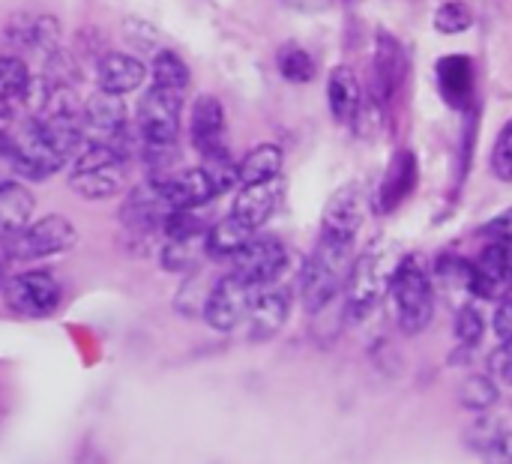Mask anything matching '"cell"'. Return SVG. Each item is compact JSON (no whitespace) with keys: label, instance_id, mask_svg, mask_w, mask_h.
I'll return each instance as SVG.
<instances>
[{"label":"cell","instance_id":"1","mask_svg":"<svg viewBox=\"0 0 512 464\" xmlns=\"http://www.w3.org/2000/svg\"><path fill=\"white\" fill-rule=\"evenodd\" d=\"M390 303L396 312V324L402 333L417 336L432 324L435 315V288L429 267L420 255H405L396 261L393 279H390Z\"/></svg>","mask_w":512,"mask_h":464},{"label":"cell","instance_id":"2","mask_svg":"<svg viewBox=\"0 0 512 464\" xmlns=\"http://www.w3.org/2000/svg\"><path fill=\"white\" fill-rule=\"evenodd\" d=\"M351 273V246L318 237L315 252L309 255L300 276V297L306 312H324L342 291Z\"/></svg>","mask_w":512,"mask_h":464},{"label":"cell","instance_id":"3","mask_svg":"<svg viewBox=\"0 0 512 464\" xmlns=\"http://www.w3.org/2000/svg\"><path fill=\"white\" fill-rule=\"evenodd\" d=\"M180 114H183V93L165 87H147L138 105V135L150 162H165L174 156L180 138Z\"/></svg>","mask_w":512,"mask_h":464},{"label":"cell","instance_id":"4","mask_svg":"<svg viewBox=\"0 0 512 464\" xmlns=\"http://www.w3.org/2000/svg\"><path fill=\"white\" fill-rule=\"evenodd\" d=\"M126 180V159L117 144L108 141H87L69 168V186L84 201H105L123 189Z\"/></svg>","mask_w":512,"mask_h":464},{"label":"cell","instance_id":"5","mask_svg":"<svg viewBox=\"0 0 512 464\" xmlns=\"http://www.w3.org/2000/svg\"><path fill=\"white\" fill-rule=\"evenodd\" d=\"M393 270H396V264H390V258L381 246L366 249L351 264V273L345 282V312L351 321H363L375 312L381 297L390 291Z\"/></svg>","mask_w":512,"mask_h":464},{"label":"cell","instance_id":"6","mask_svg":"<svg viewBox=\"0 0 512 464\" xmlns=\"http://www.w3.org/2000/svg\"><path fill=\"white\" fill-rule=\"evenodd\" d=\"M78 243V231L75 225L60 216V213H51V216H42L36 222H30L9 246L12 258L18 261H39V258H51V255H63L69 252L72 246Z\"/></svg>","mask_w":512,"mask_h":464},{"label":"cell","instance_id":"7","mask_svg":"<svg viewBox=\"0 0 512 464\" xmlns=\"http://www.w3.org/2000/svg\"><path fill=\"white\" fill-rule=\"evenodd\" d=\"M258 294V285L240 279L237 273L222 276L210 291H207V303H204V321L219 330V333H231L237 327L246 324V315L252 309V300Z\"/></svg>","mask_w":512,"mask_h":464},{"label":"cell","instance_id":"8","mask_svg":"<svg viewBox=\"0 0 512 464\" xmlns=\"http://www.w3.org/2000/svg\"><path fill=\"white\" fill-rule=\"evenodd\" d=\"M3 300L12 312H18L24 318H48L60 306L63 288L51 273L27 270V273L12 276L3 285Z\"/></svg>","mask_w":512,"mask_h":464},{"label":"cell","instance_id":"9","mask_svg":"<svg viewBox=\"0 0 512 464\" xmlns=\"http://www.w3.org/2000/svg\"><path fill=\"white\" fill-rule=\"evenodd\" d=\"M471 294L480 300H504L512 294V243L489 240L471 261Z\"/></svg>","mask_w":512,"mask_h":464},{"label":"cell","instance_id":"10","mask_svg":"<svg viewBox=\"0 0 512 464\" xmlns=\"http://www.w3.org/2000/svg\"><path fill=\"white\" fill-rule=\"evenodd\" d=\"M231 261H234L231 273L264 288L282 276V270L288 267V252H285L282 240H276V237H252Z\"/></svg>","mask_w":512,"mask_h":464},{"label":"cell","instance_id":"11","mask_svg":"<svg viewBox=\"0 0 512 464\" xmlns=\"http://www.w3.org/2000/svg\"><path fill=\"white\" fill-rule=\"evenodd\" d=\"M363 219H366V195L357 183H348L327 201L321 216V237L354 246Z\"/></svg>","mask_w":512,"mask_h":464},{"label":"cell","instance_id":"12","mask_svg":"<svg viewBox=\"0 0 512 464\" xmlns=\"http://www.w3.org/2000/svg\"><path fill=\"white\" fill-rule=\"evenodd\" d=\"M189 135H192V147L201 153V159H213V156L228 153V147H225V108L216 96L204 93L195 99L192 117H189Z\"/></svg>","mask_w":512,"mask_h":464},{"label":"cell","instance_id":"13","mask_svg":"<svg viewBox=\"0 0 512 464\" xmlns=\"http://www.w3.org/2000/svg\"><path fill=\"white\" fill-rule=\"evenodd\" d=\"M288 312H291V294L288 288H279V285H264L258 288L255 300H252V309L246 315V336L252 342H264V339H273L285 321H288Z\"/></svg>","mask_w":512,"mask_h":464},{"label":"cell","instance_id":"14","mask_svg":"<svg viewBox=\"0 0 512 464\" xmlns=\"http://www.w3.org/2000/svg\"><path fill=\"white\" fill-rule=\"evenodd\" d=\"M405 72H408V57H405L402 42L393 33L381 30L378 39H375V60H372V84H369V90H375L378 96L393 102L396 90L405 81Z\"/></svg>","mask_w":512,"mask_h":464},{"label":"cell","instance_id":"15","mask_svg":"<svg viewBox=\"0 0 512 464\" xmlns=\"http://www.w3.org/2000/svg\"><path fill=\"white\" fill-rule=\"evenodd\" d=\"M417 180H420V165L414 150L408 147L396 150L378 186V198H375L378 213H393L396 207H402V201H408V195L417 189Z\"/></svg>","mask_w":512,"mask_h":464},{"label":"cell","instance_id":"16","mask_svg":"<svg viewBox=\"0 0 512 464\" xmlns=\"http://www.w3.org/2000/svg\"><path fill=\"white\" fill-rule=\"evenodd\" d=\"M159 183H162V192H165V201L171 210H195L219 195L216 183L210 180L204 165L180 171V174H165V177H159Z\"/></svg>","mask_w":512,"mask_h":464},{"label":"cell","instance_id":"17","mask_svg":"<svg viewBox=\"0 0 512 464\" xmlns=\"http://www.w3.org/2000/svg\"><path fill=\"white\" fill-rule=\"evenodd\" d=\"M438 90L444 102L456 111H471L474 105V63L468 54H447L435 66Z\"/></svg>","mask_w":512,"mask_h":464},{"label":"cell","instance_id":"18","mask_svg":"<svg viewBox=\"0 0 512 464\" xmlns=\"http://www.w3.org/2000/svg\"><path fill=\"white\" fill-rule=\"evenodd\" d=\"M81 129L93 132V141H108L126 129V105L123 96H111L105 90H96L84 105H81Z\"/></svg>","mask_w":512,"mask_h":464},{"label":"cell","instance_id":"19","mask_svg":"<svg viewBox=\"0 0 512 464\" xmlns=\"http://www.w3.org/2000/svg\"><path fill=\"white\" fill-rule=\"evenodd\" d=\"M96 78H99V90L111 96H126V93H135L147 81V66L135 54L111 51L99 60Z\"/></svg>","mask_w":512,"mask_h":464},{"label":"cell","instance_id":"20","mask_svg":"<svg viewBox=\"0 0 512 464\" xmlns=\"http://www.w3.org/2000/svg\"><path fill=\"white\" fill-rule=\"evenodd\" d=\"M279 198H282V180L240 186V192L231 204V216L240 219L243 225H249L252 231H258L279 207Z\"/></svg>","mask_w":512,"mask_h":464},{"label":"cell","instance_id":"21","mask_svg":"<svg viewBox=\"0 0 512 464\" xmlns=\"http://www.w3.org/2000/svg\"><path fill=\"white\" fill-rule=\"evenodd\" d=\"M33 195L21 180L0 183V240L12 243L33 222Z\"/></svg>","mask_w":512,"mask_h":464},{"label":"cell","instance_id":"22","mask_svg":"<svg viewBox=\"0 0 512 464\" xmlns=\"http://www.w3.org/2000/svg\"><path fill=\"white\" fill-rule=\"evenodd\" d=\"M327 99H330L333 120L342 123V126H354V120L360 114V105H363V87H360V78H357V72L351 66H336L330 72Z\"/></svg>","mask_w":512,"mask_h":464},{"label":"cell","instance_id":"23","mask_svg":"<svg viewBox=\"0 0 512 464\" xmlns=\"http://www.w3.org/2000/svg\"><path fill=\"white\" fill-rule=\"evenodd\" d=\"M282 162H285V153L279 144H258L237 162V180H240V186L279 180Z\"/></svg>","mask_w":512,"mask_h":464},{"label":"cell","instance_id":"24","mask_svg":"<svg viewBox=\"0 0 512 464\" xmlns=\"http://www.w3.org/2000/svg\"><path fill=\"white\" fill-rule=\"evenodd\" d=\"M33 75L24 57L18 54H0V105L12 108L30 99L33 90Z\"/></svg>","mask_w":512,"mask_h":464},{"label":"cell","instance_id":"25","mask_svg":"<svg viewBox=\"0 0 512 464\" xmlns=\"http://www.w3.org/2000/svg\"><path fill=\"white\" fill-rule=\"evenodd\" d=\"M252 237H255V231L228 213L222 222L207 228V255L210 258H234Z\"/></svg>","mask_w":512,"mask_h":464},{"label":"cell","instance_id":"26","mask_svg":"<svg viewBox=\"0 0 512 464\" xmlns=\"http://www.w3.org/2000/svg\"><path fill=\"white\" fill-rule=\"evenodd\" d=\"M21 48L36 51L42 57L57 51V39H60V27L51 15H36V18H24L21 21V33L15 36Z\"/></svg>","mask_w":512,"mask_h":464},{"label":"cell","instance_id":"27","mask_svg":"<svg viewBox=\"0 0 512 464\" xmlns=\"http://www.w3.org/2000/svg\"><path fill=\"white\" fill-rule=\"evenodd\" d=\"M207 255V234L186 237V240H165L162 246V267L171 273H189Z\"/></svg>","mask_w":512,"mask_h":464},{"label":"cell","instance_id":"28","mask_svg":"<svg viewBox=\"0 0 512 464\" xmlns=\"http://www.w3.org/2000/svg\"><path fill=\"white\" fill-rule=\"evenodd\" d=\"M150 78H153V87L186 93V87H189V66L183 63V57L177 51H159L153 57V63H150Z\"/></svg>","mask_w":512,"mask_h":464},{"label":"cell","instance_id":"29","mask_svg":"<svg viewBox=\"0 0 512 464\" xmlns=\"http://www.w3.org/2000/svg\"><path fill=\"white\" fill-rule=\"evenodd\" d=\"M276 66H279L282 78L291 81V84H309L315 78V60H312V54L306 48L294 45V42L279 48Z\"/></svg>","mask_w":512,"mask_h":464},{"label":"cell","instance_id":"30","mask_svg":"<svg viewBox=\"0 0 512 464\" xmlns=\"http://www.w3.org/2000/svg\"><path fill=\"white\" fill-rule=\"evenodd\" d=\"M432 24H435V30L444 33V36H459V33H465V30L474 24V12H471V6L462 3V0H447V3H441V6L435 9Z\"/></svg>","mask_w":512,"mask_h":464},{"label":"cell","instance_id":"31","mask_svg":"<svg viewBox=\"0 0 512 464\" xmlns=\"http://www.w3.org/2000/svg\"><path fill=\"white\" fill-rule=\"evenodd\" d=\"M459 399H462V405L471 408V411H486V408H492V405L498 402V387H495L492 378L477 375V378H468V381L462 384Z\"/></svg>","mask_w":512,"mask_h":464},{"label":"cell","instance_id":"32","mask_svg":"<svg viewBox=\"0 0 512 464\" xmlns=\"http://www.w3.org/2000/svg\"><path fill=\"white\" fill-rule=\"evenodd\" d=\"M486 333V324H483V315L474 309V306H462L456 312V339L462 345H480Z\"/></svg>","mask_w":512,"mask_h":464},{"label":"cell","instance_id":"33","mask_svg":"<svg viewBox=\"0 0 512 464\" xmlns=\"http://www.w3.org/2000/svg\"><path fill=\"white\" fill-rule=\"evenodd\" d=\"M492 171L498 180L512 183V120L501 129V135L492 147Z\"/></svg>","mask_w":512,"mask_h":464},{"label":"cell","instance_id":"34","mask_svg":"<svg viewBox=\"0 0 512 464\" xmlns=\"http://www.w3.org/2000/svg\"><path fill=\"white\" fill-rule=\"evenodd\" d=\"M480 234H483V237H489V240L512 243V207L510 210H504V213H498L495 219H489V222L480 228Z\"/></svg>","mask_w":512,"mask_h":464},{"label":"cell","instance_id":"35","mask_svg":"<svg viewBox=\"0 0 512 464\" xmlns=\"http://www.w3.org/2000/svg\"><path fill=\"white\" fill-rule=\"evenodd\" d=\"M489 369H492V375H495L498 381L512 384V342H504V345L492 354Z\"/></svg>","mask_w":512,"mask_h":464},{"label":"cell","instance_id":"36","mask_svg":"<svg viewBox=\"0 0 512 464\" xmlns=\"http://www.w3.org/2000/svg\"><path fill=\"white\" fill-rule=\"evenodd\" d=\"M492 327H495V336H498L501 342H512V294L501 300Z\"/></svg>","mask_w":512,"mask_h":464},{"label":"cell","instance_id":"37","mask_svg":"<svg viewBox=\"0 0 512 464\" xmlns=\"http://www.w3.org/2000/svg\"><path fill=\"white\" fill-rule=\"evenodd\" d=\"M486 464H512V432L501 435V438L489 447Z\"/></svg>","mask_w":512,"mask_h":464},{"label":"cell","instance_id":"38","mask_svg":"<svg viewBox=\"0 0 512 464\" xmlns=\"http://www.w3.org/2000/svg\"><path fill=\"white\" fill-rule=\"evenodd\" d=\"M15 132V117H12V108L0 105V150L6 147V141L12 138Z\"/></svg>","mask_w":512,"mask_h":464},{"label":"cell","instance_id":"39","mask_svg":"<svg viewBox=\"0 0 512 464\" xmlns=\"http://www.w3.org/2000/svg\"><path fill=\"white\" fill-rule=\"evenodd\" d=\"M288 3H294V6H300V9H309V12H312V9H324L330 0H288Z\"/></svg>","mask_w":512,"mask_h":464}]
</instances>
